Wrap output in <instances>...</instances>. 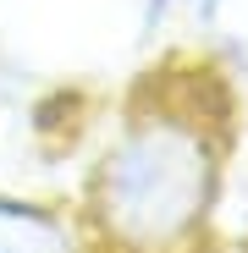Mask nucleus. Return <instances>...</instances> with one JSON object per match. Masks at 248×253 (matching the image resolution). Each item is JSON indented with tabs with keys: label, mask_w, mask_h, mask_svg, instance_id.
I'll list each match as a JSON object with an SVG mask.
<instances>
[{
	"label": "nucleus",
	"mask_w": 248,
	"mask_h": 253,
	"mask_svg": "<svg viewBox=\"0 0 248 253\" xmlns=\"http://www.w3.org/2000/svg\"><path fill=\"white\" fill-rule=\"evenodd\" d=\"M0 253H89V231L77 215L45 198L0 187Z\"/></svg>",
	"instance_id": "nucleus-2"
},
{
	"label": "nucleus",
	"mask_w": 248,
	"mask_h": 253,
	"mask_svg": "<svg viewBox=\"0 0 248 253\" xmlns=\"http://www.w3.org/2000/svg\"><path fill=\"white\" fill-rule=\"evenodd\" d=\"M221 198V121L182 88L127 105L89 165V253H193Z\"/></svg>",
	"instance_id": "nucleus-1"
}]
</instances>
